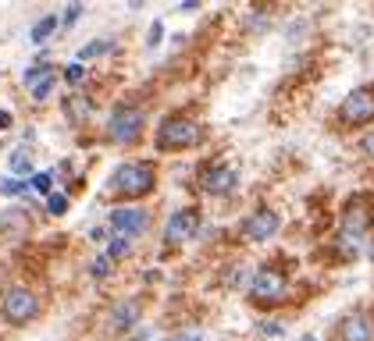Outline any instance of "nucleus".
Masks as SVG:
<instances>
[{"label": "nucleus", "instance_id": "obj_1", "mask_svg": "<svg viewBox=\"0 0 374 341\" xmlns=\"http://www.w3.org/2000/svg\"><path fill=\"white\" fill-rule=\"evenodd\" d=\"M203 142H207V128L193 114H168L157 121V132H154L157 153H193Z\"/></svg>", "mask_w": 374, "mask_h": 341}, {"label": "nucleus", "instance_id": "obj_2", "mask_svg": "<svg viewBox=\"0 0 374 341\" xmlns=\"http://www.w3.org/2000/svg\"><path fill=\"white\" fill-rule=\"evenodd\" d=\"M157 192V164L154 160H121L107 178V196L136 203Z\"/></svg>", "mask_w": 374, "mask_h": 341}, {"label": "nucleus", "instance_id": "obj_3", "mask_svg": "<svg viewBox=\"0 0 374 341\" xmlns=\"http://www.w3.org/2000/svg\"><path fill=\"white\" fill-rule=\"evenodd\" d=\"M147 121H150V114L139 100H118L107 118V139L118 146H136L143 139V132H147Z\"/></svg>", "mask_w": 374, "mask_h": 341}, {"label": "nucleus", "instance_id": "obj_4", "mask_svg": "<svg viewBox=\"0 0 374 341\" xmlns=\"http://www.w3.org/2000/svg\"><path fill=\"white\" fill-rule=\"evenodd\" d=\"M374 239V210L364 206L360 199H353L342 210V224H339V252L357 256L360 249H367Z\"/></svg>", "mask_w": 374, "mask_h": 341}, {"label": "nucleus", "instance_id": "obj_5", "mask_svg": "<svg viewBox=\"0 0 374 341\" xmlns=\"http://www.w3.org/2000/svg\"><path fill=\"white\" fill-rule=\"evenodd\" d=\"M43 313V302L29 285H8V292L0 295V316L8 320L11 327H25L32 320H39Z\"/></svg>", "mask_w": 374, "mask_h": 341}, {"label": "nucleus", "instance_id": "obj_6", "mask_svg": "<svg viewBox=\"0 0 374 341\" xmlns=\"http://www.w3.org/2000/svg\"><path fill=\"white\" fill-rule=\"evenodd\" d=\"M289 298V277L278 267H260L249 277V302L257 309H278Z\"/></svg>", "mask_w": 374, "mask_h": 341}, {"label": "nucleus", "instance_id": "obj_7", "mask_svg": "<svg viewBox=\"0 0 374 341\" xmlns=\"http://www.w3.org/2000/svg\"><path fill=\"white\" fill-rule=\"evenodd\" d=\"M154 228V213L147 206H114L107 213V231L118 234V239H143V234H150Z\"/></svg>", "mask_w": 374, "mask_h": 341}, {"label": "nucleus", "instance_id": "obj_8", "mask_svg": "<svg viewBox=\"0 0 374 341\" xmlns=\"http://www.w3.org/2000/svg\"><path fill=\"white\" fill-rule=\"evenodd\" d=\"M335 118H339L342 128H367V124H374V85H357V89H349V96L339 103Z\"/></svg>", "mask_w": 374, "mask_h": 341}, {"label": "nucleus", "instance_id": "obj_9", "mask_svg": "<svg viewBox=\"0 0 374 341\" xmlns=\"http://www.w3.org/2000/svg\"><path fill=\"white\" fill-rule=\"evenodd\" d=\"M200 224H203V210L193 203V206H182L175 210L168 221H164V245H182L200 234Z\"/></svg>", "mask_w": 374, "mask_h": 341}, {"label": "nucleus", "instance_id": "obj_10", "mask_svg": "<svg viewBox=\"0 0 374 341\" xmlns=\"http://www.w3.org/2000/svg\"><path fill=\"white\" fill-rule=\"evenodd\" d=\"M331 341H374V309H353L331 324Z\"/></svg>", "mask_w": 374, "mask_h": 341}, {"label": "nucleus", "instance_id": "obj_11", "mask_svg": "<svg viewBox=\"0 0 374 341\" xmlns=\"http://www.w3.org/2000/svg\"><path fill=\"white\" fill-rule=\"evenodd\" d=\"M239 231H242L246 242L264 245V242H271L275 234L282 231V217H278V210H271V206H257V210L239 224Z\"/></svg>", "mask_w": 374, "mask_h": 341}, {"label": "nucleus", "instance_id": "obj_12", "mask_svg": "<svg viewBox=\"0 0 374 341\" xmlns=\"http://www.w3.org/2000/svg\"><path fill=\"white\" fill-rule=\"evenodd\" d=\"M143 320V298H121V302H114L111 306V313H107V331L111 334H125V331H132L136 324Z\"/></svg>", "mask_w": 374, "mask_h": 341}, {"label": "nucleus", "instance_id": "obj_13", "mask_svg": "<svg viewBox=\"0 0 374 341\" xmlns=\"http://www.w3.org/2000/svg\"><path fill=\"white\" fill-rule=\"evenodd\" d=\"M200 188L207 192V196H228V192H236L239 188V175H236V167H211V170H203V178H200Z\"/></svg>", "mask_w": 374, "mask_h": 341}, {"label": "nucleus", "instance_id": "obj_14", "mask_svg": "<svg viewBox=\"0 0 374 341\" xmlns=\"http://www.w3.org/2000/svg\"><path fill=\"white\" fill-rule=\"evenodd\" d=\"M61 107H65V118H68L72 124H90V121H93V114H96L93 100H90L86 93H79V89H75V93H68Z\"/></svg>", "mask_w": 374, "mask_h": 341}, {"label": "nucleus", "instance_id": "obj_15", "mask_svg": "<svg viewBox=\"0 0 374 341\" xmlns=\"http://www.w3.org/2000/svg\"><path fill=\"white\" fill-rule=\"evenodd\" d=\"M8 167H11V175H18L22 182H29L36 175V164H32V149L29 146H18L11 149V157H8Z\"/></svg>", "mask_w": 374, "mask_h": 341}, {"label": "nucleus", "instance_id": "obj_16", "mask_svg": "<svg viewBox=\"0 0 374 341\" xmlns=\"http://www.w3.org/2000/svg\"><path fill=\"white\" fill-rule=\"evenodd\" d=\"M57 29H61V14H43V18H39L36 25L29 29V43H32V47H43V43H47Z\"/></svg>", "mask_w": 374, "mask_h": 341}, {"label": "nucleus", "instance_id": "obj_17", "mask_svg": "<svg viewBox=\"0 0 374 341\" xmlns=\"http://www.w3.org/2000/svg\"><path fill=\"white\" fill-rule=\"evenodd\" d=\"M114 50H118L114 39H93V43H86V47L75 54V60L86 64V60H96V57H107V54H114Z\"/></svg>", "mask_w": 374, "mask_h": 341}, {"label": "nucleus", "instance_id": "obj_18", "mask_svg": "<svg viewBox=\"0 0 374 341\" xmlns=\"http://www.w3.org/2000/svg\"><path fill=\"white\" fill-rule=\"evenodd\" d=\"M57 78H61V72L54 68L50 75H43V78H39V82H32V85H29V96H32L36 103H43V100H50V93L57 89Z\"/></svg>", "mask_w": 374, "mask_h": 341}, {"label": "nucleus", "instance_id": "obj_19", "mask_svg": "<svg viewBox=\"0 0 374 341\" xmlns=\"http://www.w3.org/2000/svg\"><path fill=\"white\" fill-rule=\"evenodd\" d=\"M54 182H57V170H36V175L29 178V188L39 192V196H50V192H54Z\"/></svg>", "mask_w": 374, "mask_h": 341}, {"label": "nucleus", "instance_id": "obj_20", "mask_svg": "<svg viewBox=\"0 0 374 341\" xmlns=\"http://www.w3.org/2000/svg\"><path fill=\"white\" fill-rule=\"evenodd\" d=\"M129 252H132V242H129V239H118V234H111V239H107V249H103V256H107L111 263L125 260Z\"/></svg>", "mask_w": 374, "mask_h": 341}, {"label": "nucleus", "instance_id": "obj_21", "mask_svg": "<svg viewBox=\"0 0 374 341\" xmlns=\"http://www.w3.org/2000/svg\"><path fill=\"white\" fill-rule=\"evenodd\" d=\"M29 182L22 178H0V196H8V199H18V196H29Z\"/></svg>", "mask_w": 374, "mask_h": 341}, {"label": "nucleus", "instance_id": "obj_22", "mask_svg": "<svg viewBox=\"0 0 374 341\" xmlns=\"http://www.w3.org/2000/svg\"><path fill=\"white\" fill-rule=\"evenodd\" d=\"M68 206H72L68 192H50V196H47V213H54V217H65Z\"/></svg>", "mask_w": 374, "mask_h": 341}, {"label": "nucleus", "instance_id": "obj_23", "mask_svg": "<svg viewBox=\"0 0 374 341\" xmlns=\"http://www.w3.org/2000/svg\"><path fill=\"white\" fill-rule=\"evenodd\" d=\"M82 78H86V64H79V60H72L68 68L61 72V82L72 85V89H75V85H82Z\"/></svg>", "mask_w": 374, "mask_h": 341}, {"label": "nucleus", "instance_id": "obj_24", "mask_svg": "<svg viewBox=\"0 0 374 341\" xmlns=\"http://www.w3.org/2000/svg\"><path fill=\"white\" fill-rule=\"evenodd\" d=\"M111 270H114V263H111L103 252H100V256H93V263H90V277H93V281H103V277H107Z\"/></svg>", "mask_w": 374, "mask_h": 341}, {"label": "nucleus", "instance_id": "obj_25", "mask_svg": "<svg viewBox=\"0 0 374 341\" xmlns=\"http://www.w3.org/2000/svg\"><path fill=\"white\" fill-rule=\"evenodd\" d=\"M82 11H86V4H68V8H65V14H61V29H72L75 21L82 18Z\"/></svg>", "mask_w": 374, "mask_h": 341}, {"label": "nucleus", "instance_id": "obj_26", "mask_svg": "<svg viewBox=\"0 0 374 341\" xmlns=\"http://www.w3.org/2000/svg\"><path fill=\"white\" fill-rule=\"evenodd\" d=\"M160 36H164V21H160V18H154V21H150V36H147V47H157V43H160Z\"/></svg>", "mask_w": 374, "mask_h": 341}, {"label": "nucleus", "instance_id": "obj_27", "mask_svg": "<svg viewBox=\"0 0 374 341\" xmlns=\"http://www.w3.org/2000/svg\"><path fill=\"white\" fill-rule=\"evenodd\" d=\"M360 153L374 160V124L367 128V132H364V139H360Z\"/></svg>", "mask_w": 374, "mask_h": 341}, {"label": "nucleus", "instance_id": "obj_28", "mask_svg": "<svg viewBox=\"0 0 374 341\" xmlns=\"http://www.w3.org/2000/svg\"><path fill=\"white\" fill-rule=\"evenodd\" d=\"M260 334H267V338L285 334V324H282V320H267V324H260Z\"/></svg>", "mask_w": 374, "mask_h": 341}, {"label": "nucleus", "instance_id": "obj_29", "mask_svg": "<svg viewBox=\"0 0 374 341\" xmlns=\"http://www.w3.org/2000/svg\"><path fill=\"white\" fill-rule=\"evenodd\" d=\"M164 341H203V334L200 331H182V334H168Z\"/></svg>", "mask_w": 374, "mask_h": 341}, {"label": "nucleus", "instance_id": "obj_30", "mask_svg": "<svg viewBox=\"0 0 374 341\" xmlns=\"http://www.w3.org/2000/svg\"><path fill=\"white\" fill-rule=\"evenodd\" d=\"M90 239H93V242H107V239H111V231H107V228H93V231H90Z\"/></svg>", "mask_w": 374, "mask_h": 341}, {"label": "nucleus", "instance_id": "obj_31", "mask_svg": "<svg viewBox=\"0 0 374 341\" xmlns=\"http://www.w3.org/2000/svg\"><path fill=\"white\" fill-rule=\"evenodd\" d=\"M14 124V118H11V111H0V132H8V128Z\"/></svg>", "mask_w": 374, "mask_h": 341}, {"label": "nucleus", "instance_id": "obj_32", "mask_svg": "<svg viewBox=\"0 0 374 341\" xmlns=\"http://www.w3.org/2000/svg\"><path fill=\"white\" fill-rule=\"evenodd\" d=\"M367 256H371V263H374V239H371V245H367Z\"/></svg>", "mask_w": 374, "mask_h": 341}, {"label": "nucleus", "instance_id": "obj_33", "mask_svg": "<svg viewBox=\"0 0 374 341\" xmlns=\"http://www.w3.org/2000/svg\"><path fill=\"white\" fill-rule=\"evenodd\" d=\"M129 341H147V331H143V334H136V338H129Z\"/></svg>", "mask_w": 374, "mask_h": 341}, {"label": "nucleus", "instance_id": "obj_34", "mask_svg": "<svg viewBox=\"0 0 374 341\" xmlns=\"http://www.w3.org/2000/svg\"><path fill=\"white\" fill-rule=\"evenodd\" d=\"M300 341H318V338H314V334H303V338H300Z\"/></svg>", "mask_w": 374, "mask_h": 341}]
</instances>
